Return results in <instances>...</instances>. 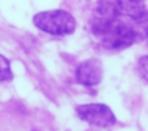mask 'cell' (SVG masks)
Segmentation results:
<instances>
[{
    "instance_id": "6da1fadb",
    "label": "cell",
    "mask_w": 148,
    "mask_h": 131,
    "mask_svg": "<svg viewBox=\"0 0 148 131\" xmlns=\"http://www.w3.org/2000/svg\"><path fill=\"white\" fill-rule=\"evenodd\" d=\"M92 33L106 49L119 50L131 46L136 39V33L131 26L122 23L118 17L98 16L92 23Z\"/></svg>"
},
{
    "instance_id": "7a4b0ae2",
    "label": "cell",
    "mask_w": 148,
    "mask_h": 131,
    "mask_svg": "<svg viewBox=\"0 0 148 131\" xmlns=\"http://www.w3.org/2000/svg\"><path fill=\"white\" fill-rule=\"evenodd\" d=\"M33 23L38 29L53 36L72 34L76 29V20L73 16L62 9L39 12L34 16Z\"/></svg>"
},
{
    "instance_id": "3957f363",
    "label": "cell",
    "mask_w": 148,
    "mask_h": 131,
    "mask_svg": "<svg viewBox=\"0 0 148 131\" xmlns=\"http://www.w3.org/2000/svg\"><path fill=\"white\" fill-rule=\"evenodd\" d=\"M97 13L103 17L127 16L135 21H143L148 12L144 0H98Z\"/></svg>"
},
{
    "instance_id": "277c9868",
    "label": "cell",
    "mask_w": 148,
    "mask_h": 131,
    "mask_svg": "<svg viewBox=\"0 0 148 131\" xmlns=\"http://www.w3.org/2000/svg\"><path fill=\"white\" fill-rule=\"evenodd\" d=\"M76 113L80 119L97 127H110L115 123V115L109 106L103 104H85L76 109Z\"/></svg>"
},
{
    "instance_id": "5b68a950",
    "label": "cell",
    "mask_w": 148,
    "mask_h": 131,
    "mask_svg": "<svg viewBox=\"0 0 148 131\" xmlns=\"http://www.w3.org/2000/svg\"><path fill=\"white\" fill-rule=\"evenodd\" d=\"M101 78H102V64L95 58L83 62L76 71L77 81L85 86L97 85L101 81Z\"/></svg>"
},
{
    "instance_id": "8992f818",
    "label": "cell",
    "mask_w": 148,
    "mask_h": 131,
    "mask_svg": "<svg viewBox=\"0 0 148 131\" xmlns=\"http://www.w3.org/2000/svg\"><path fill=\"white\" fill-rule=\"evenodd\" d=\"M12 79V70L9 60L5 56L0 55V81H7Z\"/></svg>"
},
{
    "instance_id": "52a82bcc",
    "label": "cell",
    "mask_w": 148,
    "mask_h": 131,
    "mask_svg": "<svg viewBox=\"0 0 148 131\" xmlns=\"http://www.w3.org/2000/svg\"><path fill=\"white\" fill-rule=\"evenodd\" d=\"M139 72L145 80H148V55L143 56L139 60Z\"/></svg>"
},
{
    "instance_id": "ba28073f",
    "label": "cell",
    "mask_w": 148,
    "mask_h": 131,
    "mask_svg": "<svg viewBox=\"0 0 148 131\" xmlns=\"http://www.w3.org/2000/svg\"><path fill=\"white\" fill-rule=\"evenodd\" d=\"M145 36H147V39H148V26H147V32H145Z\"/></svg>"
}]
</instances>
